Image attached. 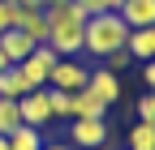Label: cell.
I'll return each mask as SVG.
<instances>
[{
	"label": "cell",
	"mask_w": 155,
	"mask_h": 150,
	"mask_svg": "<svg viewBox=\"0 0 155 150\" xmlns=\"http://www.w3.org/2000/svg\"><path fill=\"white\" fill-rule=\"evenodd\" d=\"M142 86L155 90V60H142Z\"/></svg>",
	"instance_id": "obj_22"
},
{
	"label": "cell",
	"mask_w": 155,
	"mask_h": 150,
	"mask_svg": "<svg viewBox=\"0 0 155 150\" xmlns=\"http://www.w3.org/2000/svg\"><path fill=\"white\" fill-rule=\"evenodd\" d=\"M22 95H30V86H26V77H22V69H17V64L0 69V99H22Z\"/></svg>",
	"instance_id": "obj_13"
},
{
	"label": "cell",
	"mask_w": 155,
	"mask_h": 150,
	"mask_svg": "<svg viewBox=\"0 0 155 150\" xmlns=\"http://www.w3.org/2000/svg\"><path fill=\"white\" fill-rule=\"evenodd\" d=\"M13 129H22V111H17V99H0V137H9Z\"/></svg>",
	"instance_id": "obj_16"
},
{
	"label": "cell",
	"mask_w": 155,
	"mask_h": 150,
	"mask_svg": "<svg viewBox=\"0 0 155 150\" xmlns=\"http://www.w3.org/2000/svg\"><path fill=\"white\" fill-rule=\"evenodd\" d=\"M43 150H73L69 142H43Z\"/></svg>",
	"instance_id": "obj_24"
},
{
	"label": "cell",
	"mask_w": 155,
	"mask_h": 150,
	"mask_svg": "<svg viewBox=\"0 0 155 150\" xmlns=\"http://www.w3.org/2000/svg\"><path fill=\"white\" fill-rule=\"evenodd\" d=\"M121 22L129 26V30H142V26H155V0H125L121 9Z\"/></svg>",
	"instance_id": "obj_8"
},
{
	"label": "cell",
	"mask_w": 155,
	"mask_h": 150,
	"mask_svg": "<svg viewBox=\"0 0 155 150\" xmlns=\"http://www.w3.org/2000/svg\"><path fill=\"white\" fill-rule=\"evenodd\" d=\"M86 90L95 99H99L108 111L116 107V99H121V82H116V73L112 69H91V77H86Z\"/></svg>",
	"instance_id": "obj_7"
},
{
	"label": "cell",
	"mask_w": 155,
	"mask_h": 150,
	"mask_svg": "<svg viewBox=\"0 0 155 150\" xmlns=\"http://www.w3.org/2000/svg\"><path fill=\"white\" fill-rule=\"evenodd\" d=\"M95 150H112V142H108V146H95Z\"/></svg>",
	"instance_id": "obj_28"
},
{
	"label": "cell",
	"mask_w": 155,
	"mask_h": 150,
	"mask_svg": "<svg viewBox=\"0 0 155 150\" xmlns=\"http://www.w3.org/2000/svg\"><path fill=\"white\" fill-rule=\"evenodd\" d=\"M73 9L82 17H99V13H108V0H73Z\"/></svg>",
	"instance_id": "obj_21"
},
{
	"label": "cell",
	"mask_w": 155,
	"mask_h": 150,
	"mask_svg": "<svg viewBox=\"0 0 155 150\" xmlns=\"http://www.w3.org/2000/svg\"><path fill=\"white\" fill-rule=\"evenodd\" d=\"M48 47L56 56H82V30H86V17L69 5H48Z\"/></svg>",
	"instance_id": "obj_1"
},
{
	"label": "cell",
	"mask_w": 155,
	"mask_h": 150,
	"mask_svg": "<svg viewBox=\"0 0 155 150\" xmlns=\"http://www.w3.org/2000/svg\"><path fill=\"white\" fill-rule=\"evenodd\" d=\"M86 77H91V69L78 60V56H61L56 69H52V77H48V86H52V90H69V95H78V90H86Z\"/></svg>",
	"instance_id": "obj_5"
},
{
	"label": "cell",
	"mask_w": 155,
	"mask_h": 150,
	"mask_svg": "<svg viewBox=\"0 0 155 150\" xmlns=\"http://www.w3.org/2000/svg\"><path fill=\"white\" fill-rule=\"evenodd\" d=\"M22 9H48V0H17Z\"/></svg>",
	"instance_id": "obj_23"
},
{
	"label": "cell",
	"mask_w": 155,
	"mask_h": 150,
	"mask_svg": "<svg viewBox=\"0 0 155 150\" xmlns=\"http://www.w3.org/2000/svg\"><path fill=\"white\" fill-rule=\"evenodd\" d=\"M35 47H39V43H30V39H26V34L17 30V26L0 34V52H5V60H9V64H22V60H26Z\"/></svg>",
	"instance_id": "obj_9"
},
{
	"label": "cell",
	"mask_w": 155,
	"mask_h": 150,
	"mask_svg": "<svg viewBox=\"0 0 155 150\" xmlns=\"http://www.w3.org/2000/svg\"><path fill=\"white\" fill-rule=\"evenodd\" d=\"M125 39H129V26L121 22V13H116V9H108V13H99V17H86V30H82V56L104 60L108 52L125 47Z\"/></svg>",
	"instance_id": "obj_2"
},
{
	"label": "cell",
	"mask_w": 155,
	"mask_h": 150,
	"mask_svg": "<svg viewBox=\"0 0 155 150\" xmlns=\"http://www.w3.org/2000/svg\"><path fill=\"white\" fill-rule=\"evenodd\" d=\"M121 5H125V0H108V9H121Z\"/></svg>",
	"instance_id": "obj_25"
},
{
	"label": "cell",
	"mask_w": 155,
	"mask_h": 150,
	"mask_svg": "<svg viewBox=\"0 0 155 150\" xmlns=\"http://www.w3.org/2000/svg\"><path fill=\"white\" fill-rule=\"evenodd\" d=\"M134 111H138V120H147V124H155V90H147V95L138 99V107H134Z\"/></svg>",
	"instance_id": "obj_20"
},
{
	"label": "cell",
	"mask_w": 155,
	"mask_h": 150,
	"mask_svg": "<svg viewBox=\"0 0 155 150\" xmlns=\"http://www.w3.org/2000/svg\"><path fill=\"white\" fill-rule=\"evenodd\" d=\"M17 30H22L30 43H48V13H43V9H22Z\"/></svg>",
	"instance_id": "obj_11"
},
{
	"label": "cell",
	"mask_w": 155,
	"mask_h": 150,
	"mask_svg": "<svg viewBox=\"0 0 155 150\" xmlns=\"http://www.w3.org/2000/svg\"><path fill=\"white\" fill-rule=\"evenodd\" d=\"M129 150H155V124H147V120H138L129 129Z\"/></svg>",
	"instance_id": "obj_17"
},
{
	"label": "cell",
	"mask_w": 155,
	"mask_h": 150,
	"mask_svg": "<svg viewBox=\"0 0 155 150\" xmlns=\"http://www.w3.org/2000/svg\"><path fill=\"white\" fill-rule=\"evenodd\" d=\"M129 64H134V56H129L125 47H116V52L104 56V69H112V73H121V69H129Z\"/></svg>",
	"instance_id": "obj_19"
},
{
	"label": "cell",
	"mask_w": 155,
	"mask_h": 150,
	"mask_svg": "<svg viewBox=\"0 0 155 150\" xmlns=\"http://www.w3.org/2000/svg\"><path fill=\"white\" fill-rule=\"evenodd\" d=\"M125 52L134 56V60H155V26H142V30H129V39H125Z\"/></svg>",
	"instance_id": "obj_10"
},
{
	"label": "cell",
	"mask_w": 155,
	"mask_h": 150,
	"mask_svg": "<svg viewBox=\"0 0 155 150\" xmlns=\"http://www.w3.org/2000/svg\"><path fill=\"white\" fill-rule=\"evenodd\" d=\"M56 60H61V56H56L48 43H39V47L26 56V60L17 64V69H22V77H26V86H30V90H43V86H48V77H52V69H56Z\"/></svg>",
	"instance_id": "obj_3"
},
{
	"label": "cell",
	"mask_w": 155,
	"mask_h": 150,
	"mask_svg": "<svg viewBox=\"0 0 155 150\" xmlns=\"http://www.w3.org/2000/svg\"><path fill=\"white\" fill-rule=\"evenodd\" d=\"M48 5H69V0H48Z\"/></svg>",
	"instance_id": "obj_27"
},
{
	"label": "cell",
	"mask_w": 155,
	"mask_h": 150,
	"mask_svg": "<svg viewBox=\"0 0 155 150\" xmlns=\"http://www.w3.org/2000/svg\"><path fill=\"white\" fill-rule=\"evenodd\" d=\"M0 69H9V60H5V52H0Z\"/></svg>",
	"instance_id": "obj_26"
},
{
	"label": "cell",
	"mask_w": 155,
	"mask_h": 150,
	"mask_svg": "<svg viewBox=\"0 0 155 150\" xmlns=\"http://www.w3.org/2000/svg\"><path fill=\"white\" fill-rule=\"evenodd\" d=\"M17 17H22V5L17 0H0V34L17 26Z\"/></svg>",
	"instance_id": "obj_18"
},
{
	"label": "cell",
	"mask_w": 155,
	"mask_h": 150,
	"mask_svg": "<svg viewBox=\"0 0 155 150\" xmlns=\"http://www.w3.org/2000/svg\"><path fill=\"white\" fill-rule=\"evenodd\" d=\"M9 150H43V129H30V124L13 129L9 133Z\"/></svg>",
	"instance_id": "obj_14"
},
{
	"label": "cell",
	"mask_w": 155,
	"mask_h": 150,
	"mask_svg": "<svg viewBox=\"0 0 155 150\" xmlns=\"http://www.w3.org/2000/svg\"><path fill=\"white\" fill-rule=\"evenodd\" d=\"M104 116H108V107L95 99L91 90H78L73 95V120H104Z\"/></svg>",
	"instance_id": "obj_12"
},
{
	"label": "cell",
	"mask_w": 155,
	"mask_h": 150,
	"mask_svg": "<svg viewBox=\"0 0 155 150\" xmlns=\"http://www.w3.org/2000/svg\"><path fill=\"white\" fill-rule=\"evenodd\" d=\"M112 142V124L104 120H69V146L73 150H95V146H108Z\"/></svg>",
	"instance_id": "obj_4"
},
{
	"label": "cell",
	"mask_w": 155,
	"mask_h": 150,
	"mask_svg": "<svg viewBox=\"0 0 155 150\" xmlns=\"http://www.w3.org/2000/svg\"><path fill=\"white\" fill-rule=\"evenodd\" d=\"M48 103H52V120H73V95H69V90H52L48 86Z\"/></svg>",
	"instance_id": "obj_15"
},
{
	"label": "cell",
	"mask_w": 155,
	"mask_h": 150,
	"mask_svg": "<svg viewBox=\"0 0 155 150\" xmlns=\"http://www.w3.org/2000/svg\"><path fill=\"white\" fill-rule=\"evenodd\" d=\"M17 111H22V124H30V129H48V124H52L48 86H43V90H30V95H22V99H17Z\"/></svg>",
	"instance_id": "obj_6"
}]
</instances>
